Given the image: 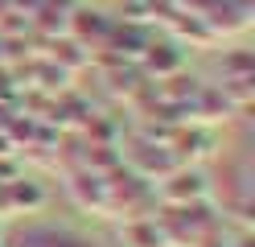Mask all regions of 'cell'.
Listing matches in <instances>:
<instances>
[{"mask_svg": "<svg viewBox=\"0 0 255 247\" xmlns=\"http://www.w3.org/2000/svg\"><path fill=\"white\" fill-rule=\"evenodd\" d=\"M12 247H99V243L70 231V227H25L12 239Z\"/></svg>", "mask_w": 255, "mask_h": 247, "instance_id": "cell-1", "label": "cell"}, {"mask_svg": "<svg viewBox=\"0 0 255 247\" xmlns=\"http://www.w3.org/2000/svg\"><path fill=\"white\" fill-rule=\"evenodd\" d=\"M45 202V190L33 186V181H4V194H0V210L4 214H17V210H37Z\"/></svg>", "mask_w": 255, "mask_h": 247, "instance_id": "cell-2", "label": "cell"}]
</instances>
